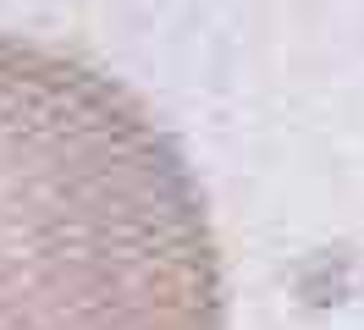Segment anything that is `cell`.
<instances>
[{"mask_svg":"<svg viewBox=\"0 0 364 330\" xmlns=\"http://www.w3.org/2000/svg\"><path fill=\"white\" fill-rule=\"evenodd\" d=\"M0 330H227L205 187L111 72L0 33Z\"/></svg>","mask_w":364,"mask_h":330,"instance_id":"6da1fadb","label":"cell"}]
</instances>
